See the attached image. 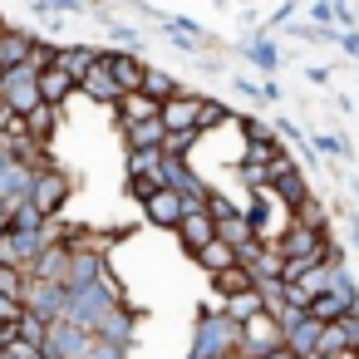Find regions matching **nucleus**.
<instances>
[{"label": "nucleus", "instance_id": "nucleus-1", "mask_svg": "<svg viewBox=\"0 0 359 359\" xmlns=\"http://www.w3.org/2000/svg\"><path fill=\"white\" fill-rule=\"evenodd\" d=\"M222 354H241V325L226 315V305L212 295V305L197 310L192 325V354L187 359H222Z\"/></svg>", "mask_w": 359, "mask_h": 359}, {"label": "nucleus", "instance_id": "nucleus-2", "mask_svg": "<svg viewBox=\"0 0 359 359\" xmlns=\"http://www.w3.org/2000/svg\"><path fill=\"white\" fill-rule=\"evenodd\" d=\"M69 197H74V177H69L65 168H55V163H50V168H40V172H35V182H30V207H35L45 222H55V217L65 212V202H69Z\"/></svg>", "mask_w": 359, "mask_h": 359}, {"label": "nucleus", "instance_id": "nucleus-3", "mask_svg": "<svg viewBox=\"0 0 359 359\" xmlns=\"http://www.w3.org/2000/svg\"><path fill=\"white\" fill-rule=\"evenodd\" d=\"M0 109L15 114V118H25V114H35V109H40V74H35L30 65L0 74Z\"/></svg>", "mask_w": 359, "mask_h": 359}, {"label": "nucleus", "instance_id": "nucleus-4", "mask_svg": "<svg viewBox=\"0 0 359 359\" xmlns=\"http://www.w3.org/2000/svg\"><path fill=\"white\" fill-rule=\"evenodd\" d=\"M65 305H69V290L65 285H45V280H30L25 276V295H20V310L25 315L55 325V320H65Z\"/></svg>", "mask_w": 359, "mask_h": 359}, {"label": "nucleus", "instance_id": "nucleus-5", "mask_svg": "<svg viewBox=\"0 0 359 359\" xmlns=\"http://www.w3.org/2000/svg\"><path fill=\"white\" fill-rule=\"evenodd\" d=\"M276 349H285V334L271 315H256L251 325H241V359H271Z\"/></svg>", "mask_w": 359, "mask_h": 359}, {"label": "nucleus", "instance_id": "nucleus-6", "mask_svg": "<svg viewBox=\"0 0 359 359\" xmlns=\"http://www.w3.org/2000/svg\"><path fill=\"white\" fill-rule=\"evenodd\" d=\"M89 349H94V334H84L69 320H55L45 334V359H89Z\"/></svg>", "mask_w": 359, "mask_h": 359}, {"label": "nucleus", "instance_id": "nucleus-7", "mask_svg": "<svg viewBox=\"0 0 359 359\" xmlns=\"http://www.w3.org/2000/svg\"><path fill=\"white\" fill-rule=\"evenodd\" d=\"M99 65L114 74V84L123 89V94H143V74H148V60L143 55H123V50H104L99 55Z\"/></svg>", "mask_w": 359, "mask_h": 359}, {"label": "nucleus", "instance_id": "nucleus-8", "mask_svg": "<svg viewBox=\"0 0 359 359\" xmlns=\"http://www.w3.org/2000/svg\"><path fill=\"white\" fill-rule=\"evenodd\" d=\"M202 99L207 94H172L168 104H158V118H163V128L168 133H197V114H202Z\"/></svg>", "mask_w": 359, "mask_h": 359}, {"label": "nucleus", "instance_id": "nucleus-9", "mask_svg": "<svg viewBox=\"0 0 359 359\" xmlns=\"http://www.w3.org/2000/svg\"><path fill=\"white\" fill-rule=\"evenodd\" d=\"M138 320H143V310H138V305H114V310L99 320V330H94V334H99V339H109V344H123V349H128V344L138 339Z\"/></svg>", "mask_w": 359, "mask_h": 359}, {"label": "nucleus", "instance_id": "nucleus-10", "mask_svg": "<svg viewBox=\"0 0 359 359\" xmlns=\"http://www.w3.org/2000/svg\"><path fill=\"white\" fill-rule=\"evenodd\" d=\"M143 217H148L153 226H163V231H177L182 217H187V207H182V197H177L172 187H158V192L143 202Z\"/></svg>", "mask_w": 359, "mask_h": 359}, {"label": "nucleus", "instance_id": "nucleus-11", "mask_svg": "<svg viewBox=\"0 0 359 359\" xmlns=\"http://www.w3.org/2000/svg\"><path fill=\"white\" fill-rule=\"evenodd\" d=\"M172 236L182 241V251H187V256H197L202 246H212V241H217V222H212V217H207V207H202V212H187V217H182V226H177Z\"/></svg>", "mask_w": 359, "mask_h": 359}, {"label": "nucleus", "instance_id": "nucleus-12", "mask_svg": "<svg viewBox=\"0 0 359 359\" xmlns=\"http://www.w3.org/2000/svg\"><path fill=\"white\" fill-rule=\"evenodd\" d=\"M65 271H69V241H50L25 276L30 280H45V285H65Z\"/></svg>", "mask_w": 359, "mask_h": 359}, {"label": "nucleus", "instance_id": "nucleus-13", "mask_svg": "<svg viewBox=\"0 0 359 359\" xmlns=\"http://www.w3.org/2000/svg\"><path fill=\"white\" fill-rule=\"evenodd\" d=\"M99 55H104V50H94V45H60V60H55V69H65L74 84H84V79L99 69Z\"/></svg>", "mask_w": 359, "mask_h": 359}, {"label": "nucleus", "instance_id": "nucleus-14", "mask_svg": "<svg viewBox=\"0 0 359 359\" xmlns=\"http://www.w3.org/2000/svg\"><path fill=\"white\" fill-rule=\"evenodd\" d=\"M163 143H168L163 118H148L138 128H123V153H163Z\"/></svg>", "mask_w": 359, "mask_h": 359}, {"label": "nucleus", "instance_id": "nucleus-15", "mask_svg": "<svg viewBox=\"0 0 359 359\" xmlns=\"http://www.w3.org/2000/svg\"><path fill=\"white\" fill-rule=\"evenodd\" d=\"M79 99H89V104H109V109H118V99H123V89L114 84V74L99 65L84 84H79Z\"/></svg>", "mask_w": 359, "mask_h": 359}, {"label": "nucleus", "instance_id": "nucleus-16", "mask_svg": "<svg viewBox=\"0 0 359 359\" xmlns=\"http://www.w3.org/2000/svg\"><path fill=\"white\" fill-rule=\"evenodd\" d=\"M148 118H158V104H153L148 94H123V99H118V133H123V128H138V123H148Z\"/></svg>", "mask_w": 359, "mask_h": 359}, {"label": "nucleus", "instance_id": "nucleus-17", "mask_svg": "<svg viewBox=\"0 0 359 359\" xmlns=\"http://www.w3.org/2000/svg\"><path fill=\"white\" fill-rule=\"evenodd\" d=\"M20 123H25V138L45 148V143L55 138V128H60V109H50V104H40V109H35V114H25Z\"/></svg>", "mask_w": 359, "mask_h": 359}, {"label": "nucleus", "instance_id": "nucleus-18", "mask_svg": "<svg viewBox=\"0 0 359 359\" xmlns=\"http://www.w3.org/2000/svg\"><path fill=\"white\" fill-rule=\"evenodd\" d=\"M320 330H325V325H315V320L305 315V320H300L295 330H285V349H290L295 359H315V344H320Z\"/></svg>", "mask_w": 359, "mask_h": 359}, {"label": "nucleus", "instance_id": "nucleus-19", "mask_svg": "<svg viewBox=\"0 0 359 359\" xmlns=\"http://www.w3.org/2000/svg\"><path fill=\"white\" fill-rule=\"evenodd\" d=\"M246 290H256V280L241 271V266H231V271H222V276H212V295L226 305L231 295H246Z\"/></svg>", "mask_w": 359, "mask_h": 359}, {"label": "nucleus", "instance_id": "nucleus-20", "mask_svg": "<svg viewBox=\"0 0 359 359\" xmlns=\"http://www.w3.org/2000/svg\"><path fill=\"white\" fill-rule=\"evenodd\" d=\"M143 94L153 99V104H168L172 94H182V84L168 74V69H158V65H148V74H143Z\"/></svg>", "mask_w": 359, "mask_h": 359}, {"label": "nucleus", "instance_id": "nucleus-21", "mask_svg": "<svg viewBox=\"0 0 359 359\" xmlns=\"http://www.w3.org/2000/svg\"><path fill=\"white\" fill-rule=\"evenodd\" d=\"M192 261H197L207 276H222V271H231V266H236V251H231L226 241H212V246H202Z\"/></svg>", "mask_w": 359, "mask_h": 359}, {"label": "nucleus", "instance_id": "nucleus-22", "mask_svg": "<svg viewBox=\"0 0 359 359\" xmlns=\"http://www.w3.org/2000/svg\"><path fill=\"white\" fill-rule=\"evenodd\" d=\"M241 55H251V60H256V69H266V74H276V69H280V50H276L266 35L241 40Z\"/></svg>", "mask_w": 359, "mask_h": 359}, {"label": "nucleus", "instance_id": "nucleus-23", "mask_svg": "<svg viewBox=\"0 0 359 359\" xmlns=\"http://www.w3.org/2000/svg\"><path fill=\"white\" fill-rule=\"evenodd\" d=\"M217 241H226L231 251H241V246H251L256 236H251V222H246V212H236V217H226V222H217Z\"/></svg>", "mask_w": 359, "mask_h": 359}, {"label": "nucleus", "instance_id": "nucleus-24", "mask_svg": "<svg viewBox=\"0 0 359 359\" xmlns=\"http://www.w3.org/2000/svg\"><path fill=\"white\" fill-rule=\"evenodd\" d=\"M231 123V109L226 104H217V99H202V114H197V138H207V133H217V128H226Z\"/></svg>", "mask_w": 359, "mask_h": 359}, {"label": "nucleus", "instance_id": "nucleus-25", "mask_svg": "<svg viewBox=\"0 0 359 359\" xmlns=\"http://www.w3.org/2000/svg\"><path fill=\"white\" fill-rule=\"evenodd\" d=\"M226 315H231L236 325H251L256 315H266V305H261V290H246V295H231V300H226Z\"/></svg>", "mask_w": 359, "mask_h": 359}, {"label": "nucleus", "instance_id": "nucleus-26", "mask_svg": "<svg viewBox=\"0 0 359 359\" xmlns=\"http://www.w3.org/2000/svg\"><path fill=\"white\" fill-rule=\"evenodd\" d=\"M163 153H128V182H153Z\"/></svg>", "mask_w": 359, "mask_h": 359}, {"label": "nucleus", "instance_id": "nucleus-27", "mask_svg": "<svg viewBox=\"0 0 359 359\" xmlns=\"http://www.w3.org/2000/svg\"><path fill=\"white\" fill-rule=\"evenodd\" d=\"M236 182L251 187V192H266L271 177H266V163H236Z\"/></svg>", "mask_w": 359, "mask_h": 359}, {"label": "nucleus", "instance_id": "nucleus-28", "mask_svg": "<svg viewBox=\"0 0 359 359\" xmlns=\"http://www.w3.org/2000/svg\"><path fill=\"white\" fill-rule=\"evenodd\" d=\"M45 334H50V325H45V320H35V315H20V325H15V339H25V344L45 349Z\"/></svg>", "mask_w": 359, "mask_h": 359}, {"label": "nucleus", "instance_id": "nucleus-29", "mask_svg": "<svg viewBox=\"0 0 359 359\" xmlns=\"http://www.w3.org/2000/svg\"><path fill=\"white\" fill-rule=\"evenodd\" d=\"M20 295H25V271L0 266V300H15V305H20Z\"/></svg>", "mask_w": 359, "mask_h": 359}, {"label": "nucleus", "instance_id": "nucleus-30", "mask_svg": "<svg viewBox=\"0 0 359 359\" xmlns=\"http://www.w3.org/2000/svg\"><path fill=\"white\" fill-rule=\"evenodd\" d=\"M109 40H114V50H123V55H138V50H143V35H138L133 25H109Z\"/></svg>", "mask_w": 359, "mask_h": 359}, {"label": "nucleus", "instance_id": "nucleus-31", "mask_svg": "<svg viewBox=\"0 0 359 359\" xmlns=\"http://www.w3.org/2000/svg\"><path fill=\"white\" fill-rule=\"evenodd\" d=\"M305 148H310V153H320V158H349V143H344V138H334V133H320V138H310Z\"/></svg>", "mask_w": 359, "mask_h": 359}, {"label": "nucleus", "instance_id": "nucleus-32", "mask_svg": "<svg viewBox=\"0 0 359 359\" xmlns=\"http://www.w3.org/2000/svg\"><path fill=\"white\" fill-rule=\"evenodd\" d=\"M40 226H45V217H40V212H35L30 202H25V207H20V212H15V217L6 222V231H40Z\"/></svg>", "mask_w": 359, "mask_h": 359}, {"label": "nucleus", "instance_id": "nucleus-33", "mask_svg": "<svg viewBox=\"0 0 359 359\" xmlns=\"http://www.w3.org/2000/svg\"><path fill=\"white\" fill-rule=\"evenodd\" d=\"M89 359H128V349H123V344H109V339H99V334H94Z\"/></svg>", "mask_w": 359, "mask_h": 359}, {"label": "nucleus", "instance_id": "nucleus-34", "mask_svg": "<svg viewBox=\"0 0 359 359\" xmlns=\"http://www.w3.org/2000/svg\"><path fill=\"white\" fill-rule=\"evenodd\" d=\"M305 15H310V20H320V30H325V20H334V6H325V0H315V6H305Z\"/></svg>", "mask_w": 359, "mask_h": 359}, {"label": "nucleus", "instance_id": "nucleus-35", "mask_svg": "<svg viewBox=\"0 0 359 359\" xmlns=\"http://www.w3.org/2000/svg\"><path fill=\"white\" fill-rule=\"evenodd\" d=\"M271 128H276V138H285V143H300V128H295L290 118H276Z\"/></svg>", "mask_w": 359, "mask_h": 359}, {"label": "nucleus", "instance_id": "nucleus-36", "mask_svg": "<svg viewBox=\"0 0 359 359\" xmlns=\"http://www.w3.org/2000/svg\"><path fill=\"white\" fill-rule=\"evenodd\" d=\"M339 50H344L349 60H359V30H354V35H344V30H339Z\"/></svg>", "mask_w": 359, "mask_h": 359}, {"label": "nucleus", "instance_id": "nucleus-37", "mask_svg": "<svg viewBox=\"0 0 359 359\" xmlns=\"http://www.w3.org/2000/svg\"><path fill=\"white\" fill-rule=\"evenodd\" d=\"M305 79H310V84H330V69H320V65H310V69H305Z\"/></svg>", "mask_w": 359, "mask_h": 359}, {"label": "nucleus", "instance_id": "nucleus-38", "mask_svg": "<svg viewBox=\"0 0 359 359\" xmlns=\"http://www.w3.org/2000/svg\"><path fill=\"white\" fill-rule=\"evenodd\" d=\"M236 94H246V99H261V84H251V79H236Z\"/></svg>", "mask_w": 359, "mask_h": 359}, {"label": "nucleus", "instance_id": "nucleus-39", "mask_svg": "<svg viewBox=\"0 0 359 359\" xmlns=\"http://www.w3.org/2000/svg\"><path fill=\"white\" fill-rule=\"evenodd\" d=\"M261 99H271V104H280V99H285V94H280V84H276V79H271V84H261Z\"/></svg>", "mask_w": 359, "mask_h": 359}, {"label": "nucleus", "instance_id": "nucleus-40", "mask_svg": "<svg viewBox=\"0 0 359 359\" xmlns=\"http://www.w3.org/2000/svg\"><path fill=\"white\" fill-rule=\"evenodd\" d=\"M271 359H295V354H290V349H276V354H271Z\"/></svg>", "mask_w": 359, "mask_h": 359}, {"label": "nucleus", "instance_id": "nucleus-41", "mask_svg": "<svg viewBox=\"0 0 359 359\" xmlns=\"http://www.w3.org/2000/svg\"><path fill=\"white\" fill-rule=\"evenodd\" d=\"M222 359H241V354H222Z\"/></svg>", "mask_w": 359, "mask_h": 359}, {"label": "nucleus", "instance_id": "nucleus-42", "mask_svg": "<svg viewBox=\"0 0 359 359\" xmlns=\"http://www.w3.org/2000/svg\"><path fill=\"white\" fill-rule=\"evenodd\" d=\"M0 35H6V20H0Z\"/></svg>", "mask_w": 359, "mask_h": 359}, {"label": "nucleus", "instance_id": "nucleus-43", "mask_svg": "<svg viewBox=\"0 0 359 359\" xmlns=\"http://www.w3.org/2000/svg\"><path fill=\"white\" fill-rule=\"evenodd\" d=\"M0 359H11V354H6V349H0Z\"/></svg>", "mask_w": 359, "mask_h": 359}]
</instances>
